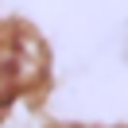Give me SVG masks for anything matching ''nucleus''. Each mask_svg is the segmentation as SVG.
Listing matches in <instances>:
<instances>
[{
    "label": "nucleus",
    "instance_id": "1",
    "mask_svg": "<svg viewBox=\"0 0 128 128\" xmlns=\"http://www.w3.org/2000/svg\"><path fill=\"white\" fill-rule=\"evenodd\" d=\"M20 89V66H16V50H0V109L16 97Z\"/></svg>",
    "mask_w": 128,
    "mask_h": 128
}]
</instances>
